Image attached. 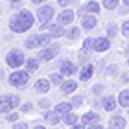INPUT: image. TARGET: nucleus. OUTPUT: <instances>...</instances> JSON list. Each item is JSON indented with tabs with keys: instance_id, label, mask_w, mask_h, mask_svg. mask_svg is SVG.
<instances>
[{
	"instance_id": "obj_1",
	"label": "nucleus",
	"mask_w": 129,
	"mask_h": 129,
	"mask_svg": "<svg viewBox=\"0 0 129 129\" xmlns=\"http://www.w3.org/2000/svg\"><path fill=\"white\" fill-rule=\"evenodd\" d=\"M31 26H33V15L26 9H22L19 15H13L11 20H9V28L15 33H22V31L30 30Z\"/></svg>"
},
{
	"instance_id": "obj_2",
	"label": "nucleus",
	"mask_w": 129,
	"mask_h": 129,
	"mask_svg": "<svg viewBox=\"0 0 129 129\" xmlns=\"http://www.w3.org/2000/svg\"><path fill=\"white\" fill-rule=\"evenodd\" d=\"M28 81H30V72H24V70H15L13 74L9 76V83L13 87H19V89H22V87L28 85Z\"/></svg>"
},
{
	"instance_id": "obj_3",
	"label": "nucleus",
	"mask_w": 129,
	"mask_h": 129,
	"mask_svg": "<svg viewBox=\"0 0 129 129\" xmlns=\"http://www.w3.org/2000/svg\"><path fill=\"white\" fill-rule=\"evenodd\" d=\"M19 96H0V113H8V111L19 107Z\"/></svg>"
},
{
	"instance_id": "obj_4",
	"label": "nucleus",
	"mask_w": 129,
	"mask_h": 129,
	"mask_svg": "<svg viewBox=\"0 0 129 129\" xmlns=\"http://www.w3.org/2000/svg\"><path fill=\"white\" fill-rule=\"evenodd\" d=\"M52 39V33H41V35H35V37L28 39L26 41V46L28 48H37V46H48Z\"/></svg>"
},
{
	"instance_id": "obj_5",
	"label": "nucleus",
	"mask_w": 129,
	"mask_h": 129,
	"mask_svg": "<svg viewBox=\"0 0 129 129\" xmlns=\"http://www.w3.org/2000/svg\"><path fill=\"white\" fill-rule=\"evenodd\" d=\"M6 61H8L9 67L17 68V67H22V63H24V55H22V52H19V50H11L8 54V57H6Z\"/></svg>"
},
{
	"instance_id": "obj_6",
	"label": "nucleus",
	"mask_w": 129,
	"mask_h": 129,
	"mask_svg": "<svg viewBox=\"0 0 129 129\" xmlns=\"http://www.w3.org/2000/svg\"><path fill=\"white\" fill-rule=\"evenodd\" d=\"M57 52H59V46H43V50H41V54H39V59L52 61L57 55Z\"/></svg>"
},
{
	"instance_id": "obj_7",
	"label": "nucleus",
	"mask_w": 129,
	"mask_h": 129,
	"mask_svg": "<svg viewBox=\"0 0 129 129\" xmlns=\"http://www.w3.org/2000/svg\"><path fill=\"white\" fill-rule=\"evenodd\" d=\"M39 20L41 22H50L54 19V8L52 6H43V8H39Z\"/></svg>"
},
{
	"instance_id": "obj_8",
	"label": "nucleus",
	"mask_w": 129,
	"mask_h": 129,
	"mask_svg": "<svg viewBox=\"0 0 129 129\" xmlns=\"http://www.w3.org/2000/svg\"><path fill=\"white\" fill-rule=\"evenodd\" d=\"M61 74L63 76H72L74 72H76V64L72 63V61H68V59H64V61H61Z\"/></svg>"
},
{
	"instance_id": "obj_9",
	"label": "nucleus",
	"mask_w": 129,
	"mask_h": 129,
	"mask_svg": "<svg viewBox=\"0 0 129 129\" xmlns=\"http://www.w3.org/2000/svg\"><path fill=\"white\" fill-rule=\"evenodd\" d=\"M109 46H111V43H109L107 37H98V39H94V50L96 52H105V50H109Z\"/></svg>"
},
{
	"instance_id": "obj_10",
	"label": "nucleus",
	"mask_w": 129,
	"mask_h": 129,
	"mask_svg": "<svg viewBox=\"0 0 129 129\" xmlns=\"http://www.w3.org/2000/svg\"><path fill=\"white\" fill-rule=\"evenodd\" d=\"M57 20H59V24H63V26H68L70 22L74 20V13H72L70 9H64L63 13L59 15V19H57Z\"/></svg>"
},
{
	"instance_id": "obj_11",
	"label": "nucleus",
	"mask_w": 129,
	"mask_h": 129,
	"mask_svg": "<svg viewBox=\"0 0 129 129\" xmlns=\"http://www.w3.org/2000/svg\"><path fill=\"white\" fill-rule=\"evenodd\" d=\"M124 127H125V118H122V116H114V118H111L109 129H124Z\"/></svg>"
},
{
	"instance_id": "obj_12",
	"label": "nucleus",
	"mask_w": 129,
	"mask_h": 129,
	"mask_svg": "<svg viewBox=\"0 0 129 129\" xmlns=\"http://www.w3.org/2000/svg\"><path fill=\"white\" fill-rule=\"evenodd\" d=\"M50 85H52V81H48V79H37L35 81V90L37 92H48V89H50Z\"/></svg>"
},
{
	"instance_id": "obj_13",
	"label": "nucleus",
	"mask_w": 129,
	"mask_h": 129,
	"mask_svg": "<svg viewBox=\"0 0 129 129\" xmlns=\"http://www.w3.org/2000/svg\"><path fill=\"white\" fill-rule=\"evenodd\" d=\"M59 113L57 111H48V113H44V120L48 122V124H52V125H55V124H59Z\"/></svg>"
},
{
	"instance_id": "obj_14",
	"label": "nucleus",
	"mask_w": 129,
	"mask_h": 129,
	"mask_svg": "<svg viewBox=\"0 0 129 129\" xmlns=\"http://www.w3.org/2000/svg\"><path fill=\"white\" fill-rule=\"evenodd\" d=\"M98 118H100V116L96 113H87V114H83L81 122H83L85 125H92V124H98Z\"/></svg>"
},
{
	"instance_id": "obj_15",
	"label": "nucleus",
	"mask_w": 129,
	"mask_h": 129,
	"mask_svg": "<svg viewBox=\"0 0 129 129\" xmlns=\"http://www.w3.org/2000/svg\"><path fill=\"white\" fill-rule=\"evenodd\" d=\"M55 111L59 113V116H67L70 111H72V103H67V102H63V103H59L55 107Z\"/></svg>"
},
{
	"instance_id": "obj_16",
	"label": "nucleus",
	"mask_w": 129,
	"mask_h": 129,
	"mask_svg": "<svg viewBox=\"0 0 129 129\" xmlns=\"http://www.w3.org/2000/svg\"><path fill=\"white\" fill-rule=\"evenodd\" d=\"M61 89H63L64 94H70V92H74L76 89H78V81H64Z\"/></svg>"
},
{
	"instance_id": "obj_17",
	"label": "nucleus",
	"mask_w": 129,
	"mask_h": 129,
	"mask_svg": "<svg viewBox=\"0 0 129 129\" xmlns=\"http://www.w3.org/2000/svg\"><path fill=\"white\" fill-rule=\"evenodd\" d=\"M50 33L52 37H63V24H50Z\"/></svg>"
},
{
	"instance_id": "obj_18",
	"label": "nucleus",
	"mask_w": 129,
	"mask_h": 129,
	"mask_svg": "<svg viewBox=\"0 0 129 129\" xmlns=\"http://www.w3.org/2000/svg\"><path fill=\"white\" fill-rule=\"evenodd\" d=\"M92 72H94V68H92V64H87V67L81 70V74H79V79L81 81H87L92 76Z\"/></svg>"
},
{
	"instance_id": "obj_19",
	"label": "nucleus",
	"mask_w": 129,
	"mask_h": 129,
	"mask_svg": "<svg viewBox=\"0 0 129 129\" xmlns=\"http://www.w3.org/2000/svg\"><path fill=\"white\" fill-rule=\"evenodd\" d=\"M118 103L122 107H129V90H122L118 94Z\"/></svg>"
},
{
	"instance_id": "obj_20",
	"label": "nucleus",
	"mask_w": 129,
	"mask_h": 129,
	"mask_svg": "<svg viewBox=\"0 0 129 129\" xmlns=\"http://www.w3.org/2000/svg\"><path fill=\"white\" fill-rule=\"evenodd\" d=\"M96 22H98V20H96L92 15H89V17H83V28H85V30H92V28L96 26Z\"/></svg>"
},
{
	"instance_id": "obj_21",
	"label": "nucleus",
	"mask_w": 129,
	"mask_h": 129,
	"mask_svg": "<svg viewBox=\"0 0 129 129\" xmlns=\"http://www.w3.org/2000/svg\"><path fill=\"white\" fill-rule=\"evenodd\" d=\"M103 107L107 109V111H114V107H116L114 98H113V96H105V98H103Z\"/></svg>"
},
{
	"instance_id": "obj_22",
	"label": "nucleus",
	"mask_w": 129,
	"mask_h": 129,
	"mask_svg": "<svg viewBox=\"0 0 129 129\" xmlns=\"http://www.w3.org/2000/svg\"><path fill=\"white\" fill-rule=\"evenodd\" d=\"M26 67H28V72H35L39 68V61L37 59H28L26 61Z\"/></svg>"
},
{
	"instance_id": "obj_23",
	"label": "nucleus",
	"mask_w": 129,
	"mask_h": 129,
	"mask_svg": "<svg viewBox=\"0 0 129 129\" xmlns=\"http://www.w3.org/2000/svg\"><path fill=\"white\" fill-rule=\"evenodd\" d=\"M64 124H67V125H74V124H78V116L72 114V113H68L67 116H64Z\"/></svg>"
},
{
	"instance_id": "obj_24",
	"label": "nucleus",
	"mask_w": 129,
	"mask_h": 129,
	"mask_svg": "<svg viewBox=\"0 0 129 129\" xmlns=\"http://www.w3.org/2000/svg\"><path fill=\"white\" fill-rule=\"evenodd\" d=\"M85 8L89 9L90 13H94V15H96V13H100V4H98V2H89V4L85 6Z\"/></svg>"
},
{
	"instance_id": "obj_25",
	"label": "nucleus",
	"mask_w": 129,
	"mask_h": 129,
	"mask_svg": "<svg viewBox=\"0 0 129 129\" xmlns=\"http://www.w3.org/2000/svg\"><path fill=\"white\" fill-rule=\"evenodd\" d=\"M67 37H68L70 41L78 39V37H79V30H78V28H70V30L67 31Z\"/></svg>"
},
{
	"instance_id": "obj_26",
	"label": "nucleus",
	"mask_w": 129,
	"mask_h": 129,
	"mask_svg": "<svg viewBox=\"0 0 129 129\" xmlns=\"http://www.w3.org/2000/svg\"><path fill=\"white\" fill-rule=\"evenodd\" d=\"M50 81H52V85H61L63 83V76L61 74H52L50 76Z\"/></svg>"
},
{
	"instance_id": "obj_27",
	"label": "nucleus",
	"mask_w": 129,
	"mask_h": 129,
	"mask_svg": "<svg viewBox=\"0 0 129 129\" xmlns=\"http://www.w3.org/2000/svg\"><path fill=\"white\" fill-rule=\"evenodd\" d=\"M103 6L107 9H114V8H118V0H103Z\"/></svg>"
},
{
	"instance_id": "obj_28",
	"label": "nucleus",
	"mask_w": 129,
	"mask_h": 129,
	"mask_svg": "<svg viewBox=\"0 0 129 129\" xmlns=\"http://www.w3.org/2000/svg\"><path fill=\"white\" fill-rule=\"evenodd\" d=\"M116 31H118L116 24H111V26L107 28V35H109V37H114V35H116Z\"/></svg>"
},
{
	"instance_id": "obj_29",
	"label": "nucleus",
	"mask_w": 129,
	"mask_h": 129,
	"mask_svg": "<svg viewBox=\"0 0 129 129\" xmlns=\"http://www.w3.org/2000/svg\"><path fill=\"white\" fill-rule=\"evenodd\" d=\"M90 46H94V41H92V39H85V43H83V52H87Z\"/></svg>"
},
{
	"instance_id": "obj_30",
	"label": "nucleus",
	"mask_w": 129,
	"mask_h": 129,
	"mask_svg": "<svg viewBox=\"0 0 129 129\" xmlns=\"http://www.w3.org/2000/svg\"><path fill=\"white\" fill-rule=\"evenodd\" d=\"M122 33H124L125 37H129V22H124V24H122Z\"/></svg>"
},
{
	"instance_id": "obj_31",
	"label": "nucleus",
	"mask_w": 129,
	"mask_h": 129,
	"mask_svg": "<svg viewBox=\"0 0 129 129\" xmlns=\"http://www.w3.org/2000/svg\"><path fill=\"white\" fill-rule=\"evenodd\" d=\"M81 102H83V100H81L79 96H74V100H72V105H81Z\"/></svg>"
},
{
	"instance_id": "obj_32",
	"label": "nucleus",
	"mask_w": 129,
	"mask_h": 129,
	"mask_svg": "<svg viewBox=\"0 0 129 129\" xmlns=\"http://www.w3.org/2000/svg\"><path fill=\"white\" fill-rule=\"evenodd\" d=\"M8 120H9V122H15V120H17V113H9V114H8Z\"/></svg>"
},
{
	"instance_id": "obj_33",
	"label": "nucleus",
	"mask_w": 129,
	"mask_h": 129,
	"mask_svg": "<svg viewBox=\"0 0 129 129\" xmlns=\"http://www.w3.org/2000/svg\"><path fill=\"white\" fill-rule=\"evenodd\" d=\"M28 111H31V103H26V105H22V113H28Z\"/></svg>"
},
{
	"instance_id": "obj_34",
	"label": "nucleus",
	"mask_w": 129,
	"mask_h": 129,
	"mask_svg": "<svg viewBox=\"0 0 129 129\" xmlns=\"http://www.w3.org/2000/svg\"><path fill=\"white\" fill-rule=\"evenodd\" d=\"M57 2H59L61 6H68L70 2H74V0H57Z\"/></svg>"
},
{
	"instance_id": "obj_35",
	"label": "nucleus",
	"mask_w": 129,
	"mask_h": 129,
	"mask_svg": "<svg viewBox=\"0 0 129 129\" xmlns=\"http://www.w3.org/2000/svg\"><path fill=\"white\" fill-rule=\"evenodd\" d=\"M26 127H28L26 124H17V125H15L13 129H26Z\"/></svg>"
},
{
	"instance_id": "obj_36",
	"label": "nucleus",
	"mask_w": 129,
	"mask_h": 129,
	"mask_svg": "<svg viewBox=\"0 0 129 129\" xmlns=\"http://www.w3.org/2000/svg\"><path fill=\"white\" fill-rule=\"evenodd\" d=\"M83 125H85V124H83ZM83 125H79V124H74V125H72V129H83Z\"/></svg>"
},
{
	"instance_id": "obj_37",
	"label": "nucleus",
	"mask_w": 129,
	"mask_h": 129,
	"mask_svg": "<svg viewBox=\"0 0 129 129\" xmlns=\"http://www.w3.org/2000/svg\"><path fill=\"white\" fill-rule=\"evenodd\" d=\"M122 79H125V81H129V74H124V76H122Z\"/></svg>"
},
{
	"instance_id": "obj_38",
	"label": "nucleus",
	"mask_w": 129,
	"mask_h": 129,
	"mask_svg": "<svg viewBox=\"0 0 129 129\" xmlns=\"http://www.w3.org/2000/svg\"><path fill=\"white\" fill-rule=\"evenodd\" d=\"M31 2H33V4H43L44 0H31Z\"/></svg>"
},
{
	"instance_id": "obj_39",
	"label": "nucleus",
	"mask_w": 129,
	"mask_h": 129,
	"mask_svg": "<svg viewBox=\"0 0 129 129\" xmlns=\"http://www.w3.org/2000/svg\"><path fill=\"white\" fill-rule=\"evenodd\" d=\"M90 129H103V127H102V125H96V124H94V125H92Z\"/></svg>"
},
{
	"instance_id": "obj_40",
	"label": "nucleus",
	"mask_w": 129,
	"mask_h": 129,
	"mask_svg": "<svg viewBox=\"0 0 129 129\" xmlns=\"http://www.w3.org/2000/svg\"><path fill=\"white\" fill-rule=\"evenodd\" d=\"M33 129H46V127H44V125H35Z\"/></svg>"
},
{
	"instance_id": "obj_41",
	"label": "nucleus",
	"mask_w": 129,
	"mask_h": 129,
	"mask_svg": "<svg viewBox=\"0 0 129 129\" xmlns=\"http://www.w3.org/2000/svg\"><path fill=\"white\" fill-rule=\"evenodd\" d=\"M124 4H125V6H129V0H124Z\"/></svg>"
},
{
	"instance_id": "obj_42",
	"label": "nucleus",
	"mask_w": 129,
	"mask_h": 129,
	"mask_svg": "<svg viewBox=\"0 0 129 129\" xmlns=\"http://www.w3.org/2000/svg\"><path fill=\"white\" fill-rule=\"evenodd\" d=\"M9 2H19V0H9Z\"/></svg>"
},
{
	"instance_id": "obj_43",
	"label": "nucleus",
	"mask_w": 129,
	"mask_h": 129,
	"mask_svg": "<svg viewBox=\"0 0 129 129\" xmlns=\"http://www.w3.org/2000/svg\"><path fill=\"white\" fill-rule=\"evenodd\" d=\"M127 54H129V46H127Z\"/></svg>"
},
{
	"instance_id": "obj_44",
	"label": "nucleus",
	"mask_w": 129,
	"mask_h": 129,
	"mask_svg": "<svg viewBox=\"0 0 129 129\" xmlns=\"http://www.w3.org/2000/svg\"><path fill=\"white\" fill-rule=\"evenodd\" d=\"M127 64H129V59H127Z\"/></svg>"
}]
</instances>
